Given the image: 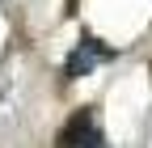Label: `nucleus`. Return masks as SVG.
Masks as SVG:
<instances>
[{
    "instance_id": "nucleus-2",
    "label": "nucleus",
    "mask_w": 152,
    "mask_h": 148,
    "mask_svg": "<svg viewBox=\"0 0 152 148\" xmlns=\"http://www.w3.org/2000/svg\"><path fill=\"white\" fill-rule=\"evenodd\" d=\"M106 59H114V47H102L97 38H89V34H85V38L76 42V51L68 55L64 76H68V81H76V76H89V72L97 68V64H106Z\"/></svg>"
},
{
    "instance_id": "nucleus-1",
    "label": "nucleus",
    "mask_w": 152,
    "mask_h": 148,
    "mask_svg": "<svg viewBox=\"0 0 152 148\" xmlns=\"http://www.w3.org/2000/svg\"><path fill=\"white\" fill-rule=\"evenodd\" d=\"M55 148H106L102 123H97V110H93V106L72 110V119L59 127V136H55Z\"/></svg>"
}]
</instances>
